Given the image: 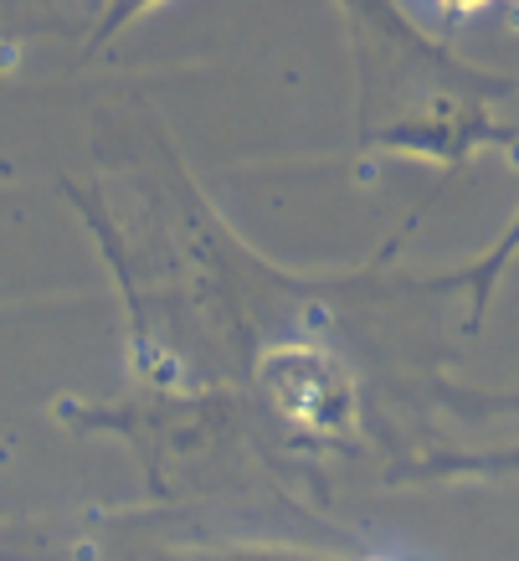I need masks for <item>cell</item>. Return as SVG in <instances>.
<instances>
[{
    "label": "cell",
    "instance_id": "cell-1",
    "mask_svg": "<svg viewBox=\"0 0 519 561\" xmlns=\"http://www.w3.org/2000/svg\"><path fill=\"white\" fill-rule=\"evenodd\" d=\"M268 387L288 417L309 427H350V381L319 351H278L268 360Z\"/></svg>",
    "mask_w": 519,
    "mask_h": 561
},
{
    "label": "cell",
    "instance_id": "cell-2",
    "mask_svg": "<svg viewBox=\"0 0 519 561\" xmlns=\"http://www.w3.org/2000/svg\"><path fill=\"white\" fill-rule=\"evenodd\" d=\"M463 5H473V0H463Z\"/></svg>",
    "mask_w": 519,
    "mask_h": 561
}]
</instances>
